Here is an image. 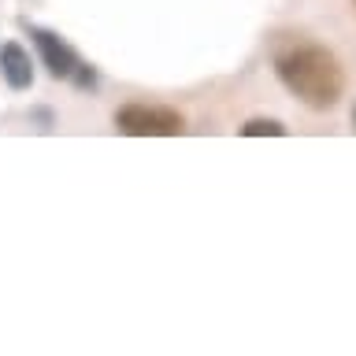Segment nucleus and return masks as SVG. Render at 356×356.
<instances>
[{"mask_svg": "<svg viewBox=\"0 0 356 356\" xmlns=\"http://www.w3.org/2000/svg\"><path fill=\"white\" fill-rule=\"evenodd\" d=\"M275 78L312 111H330L345 97V67L327 44L293 41L275 52Z\"/></svg>", "mask_w": 356, "mask_h": 356, "instance_id": "f257e3e1", "label": "nucleus"}, {"mask_svg": "<svg viewBox=\"0 0 356 356\" xmlns=\"http://www.w3.org/2000/svg\"><path fill=\"white\" fill-rule=\"evenodd\" d=\"M22 30H26V38H30V44H33V52H38L41 67L49 71V78L82 89V93H93V89L100 86L97 67L86 63L82 56H78V49L63 38V33L41 26V22H30V19H22Z\"/></svg>", "mask_w": 356, "mask_h": 356, "instance_id": "f03ea898", "label": "nucleus"}, {"mask_svg": "<svg viewBox=\"0 0 356 356\" xmlns=\"http://www.w3.org/2000/svg\"><path fill=\"white\" fill-rule=\"evenodd\" d=\"M115 130L127 138H178V134H186V119L182 111L167 104L130 100V104L115 108Z\"/></svg>", "mask_w": 356, "mask_h": 356, "instance_id": "7ed1b4c3", "label": "nucleus"}, {"mask_svg": "<svg viewBox=\"0 0 356 356\" xmlns=\"http://www.w3.org/2000/svg\"><path fill=\"white\" fill-rule=\"evenodd\" d=\"M33 56L22 49L19 41H4L0 44V78H4V86L11 93H26L33 86Z\"/></svg>", "mask_w": 356, "mask_h": 356, "instance_id": "20e7f679", "label": "nucleus"}, {"mask_svg": "<svg viewBox=\"0 0 356 356\" xmlns=\"http://www.w3.org/2000/svg\"><path fill=\"white\" fill-rule=\"evenodd\" d=\"M238 134L241 138H286V127L278 119H264V115H256V119H249L245 127H238Z\"/></svg>", "mask_w": 356, "mask_h": 356, "instance_id": "39448f33", "label": "nucleus"}, {"mask_svg": "<svg viewBox=\"0 0 356 356\" xmlns=\"http://www.w3.org/2000/svg\"><path fill=\"white\" fill-rule=\"evenodd\" d=\"M30 115H33V119H38V122H41V127H38V130H44V134H49V130H52V111H49V108H33V111H30Z\"/></svg>", "mask_w": 356, "mask_h": 356, "instance_id": "423d86ee", "label": "nucleus"}, {"mask_svg": "<svg viewBox=\"0 0 356 356\" xmlns=\"http://www.w3.org/2000/svg\"><path fill=\"white\" fill-rule=\"evenodd\" d=\"M353 130H356V108H353Z\"/></svg>", "mask_w": 356, "mask_h": 356, "instance_id": "0eeeda50", "label": "nucleus"}]
</instances>
